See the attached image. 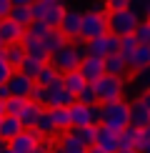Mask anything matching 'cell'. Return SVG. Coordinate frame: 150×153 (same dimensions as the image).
<instances>
[{"mask_svg": "<svg viewBox=\"0 0 150 153\" xmlns=\"http://www.w3.org/2000/svg\"><path fill=\"white\" fill-rule=\"evenodd\" d=\"M110 33V10H88L83 13V30H80V40L90 43L100 35H108Z\"/></svg>", "mask_w": 150, "mask_h": 153, "instance_id": "cell-1", "label": "cell"}, {"mask_svg": "<svg viewBox=\"0 0 150 153\" xmlns=\"http://www.w3.org/2000/svg\"><path fill=\"white\" fill-rule=\"evenodd\" d=\"M103 123L108 128L120 133L125 126H130V105L125 100H110V103H103Z\"/></svg>", "mask_w": 150, "mask_h": 153, "instance_id": "cell-2", "label": "cell"}, {"mask_svg": "<svg viewBox=\"0 0 150 153\" xmlns=\"http://www.w3.org/2000/svg\"><path fill=\"white\" fill-rule=\"evenodd\" d=\"M33 15H35V20H45L50 23L53 28H58L60 20H62V15H65V3L62 0H33Z\"/></svg>", "mask_w": 150, "mask_h": 153, "instance_id": "cell-3", "label": "cell"}, {"mask_svg": "<svg viewBox=\"0 0 150 153\" xmlns=\"http://www.w3.org/2000/svg\"><path fill=\"white\" fill-rule=\"evenodd\" d=\"M93 85H95V93H98L100 103L120 100L123 93H125V80H123V75H110V73H105L103 78L95 80Z\"/></svg>", "mask_w": 150, "mask_h": 153, "instance_id": "cell-4", "label": "cell"}, {"mask_svg": "<svg viewBox=\"0 0 150 153\" xmlns=\"http://www.w3.org/2000/svg\"><path fill=\"white\" fill-rule=\"evenodd\" d=\"M48 60L60 71V75H65V73L78 71V68H80V63H83V55L78 53V48H75V45L65 43V45L58 48L55 53H50V58H48Z\"/></svg>", "mask_w": 150, "mask_h": 153, "instance_id": "cell-5", "label": "cell"}, {"mask_svg": "<svg viewBox=\"0 0 150 153\" xmlns=\"http://www.w3.org/2000/svg\"><path fill=\"white\" fill-rule=\"evenodd\" d=\"M143 18L138 15L133 8H125V10H112L110 13V33L115 35H133L138 30Z\"/></svg>", "mask_w": 150, "mask_h": 153, "instance_id": "cell-6", "label": "cell"}, {"mask_svg": "<svg viewBox=\"0 0 150 153\" xmlns=\"http://www.w3.org/2000/svg\"><path fill=\"white\" fill-rule=\"evenodd\" d=\"M73 103H78V95L70 93L65 88L62 78L55 80L53 85H48V93H45V105L48 108H55V105H68V108H70Z\"/></svg>", "mask_w": 150, "mask_h": 153, "instance_id": "cell-7", "label": "cell"}, {"mask_svg": "<svg viewBox=\"0 0 150 153\" xmlns=\"http://www.w3.org/2000/svg\"><path fill=\"white\" fill-rule=\"evenodd\" d=\"M58 28L62 30V35H65L68 40H80V30H83V10L68 8Z\"/></svg>", "mask_w": 150, "mask_h": 153, "instance_id": "cell-8", "label": "cell"}, {"mask_svg": "<svg viewBox=\"0 0 150 153\" xmlns=\"http://www.w3.org/2000/svg\"><path fill=\"white\" fill-rule=\"evenodd\" d=\"M88 50H90V55H100V58L115 55V53H120V35H115V33L100 35V38L88 43Z\"/></svg>", "mask_w": 150, "mask_h": 153, "instance_id": "cell-9", "label": "cell"}, {"mask_svg": "<svg viewBox=\"0 0 150 153\" xmlns=\"http://www.w3.org/2000/svg\"><path fill=\"white\" fill-rule=\"evenodd\" d=\"M43 138H45V136H43L38 128H25L20 136H15L10 141V148L15 153H33L38 146L43 143Z\"/></svg>", "mask_w": 150, "mask_h": 153, "instance_id": "cell-10", "label": "cell"}, {"mask_svg": "<svg viewBox=\"0 0 150 153\" xmlns=\"http://www.w3.org/2000/svg\"><path fill=\"white\" fill-rule=\"evenodd\" d=\"M25 35H28V28L25 25L15 23L12 18H3V23H0V38L5 43H23Z\"/></svg>", "mask_w": 150, "mask_h": 153, "instance_id": "cell-11", "label": "cell"}, {"mask_svg": "<svg viewBox=\"0 0 150 153\" xmlns=\"http://www.w3.org/2000/svg\"><path fill=\"white\" fill-rule=\"evenodd\" d=\"M80 73L88 78V83H95L105 75V58L100 55H88V58L80 63Z\"/></svg>", "mask_w": 150, "mask_h": 153, "instance_id": "cell-12", "label": "cell"}, {"mask_svg": "<svg viewBox=\"0 0 150 153\" xmlns=\"http://www.w3.org/2000/svg\"><path fill=\"white\" fill-rule=\"evenodd\" d=\"M8 85H10L12 95H25V98H30V93H33V88H35V78L33 75H25L23 71H15L10 75Z\"/></svg>", "mask_w": 150, "mask_h": 153, "instance_id": "cell-13", "label": "cell"}, {"mask_svg": "<svg viewBox=\"0 0 150 153\" xmlns=\"http://www.w3.org/2000/svg\"><path fill=\"white\" fill-rule=\"evenodd\" d=\"M95 146H100V148L108 151V153H118L120 151V136H118V131H112L105 123H100L98 126V141H95Z\"/></svg>", "mask_w": 150, "mask_h": 153, "instance_id": "cell-14", "label": "cell"}, {"mask_svg": "<svg viewBox=\"0 0 150 153\" xmlns=\"http://www.w3.org/2000/svg\"><path fill=\"white\" fill-rule=\"evenodd\" d=\"M130 123L138 128H145L150 123V105L145 103V98H135L130 103Z\"/></svg>", "mask_w": 150, "mask_h": 153, "instance_id": "cell-15", "label": "cell"}, {"mask_svg": "<svg viewBox=\"0 0 150 153\" xmlns=\"http://www.w3.org/2000/svg\"><path fill=\"white\" fill-rule=\"evenodd\" d=\"M128 65H130V71L150 68V43H138V48L128 55Z\"/></svg>", "mask_w": 150, "mask_h": 153, "instance_id": "cell-16", "label": "cell"}, {"mask_svg": "<svg viewBox=\"0 0 150 153\" xmlns=\"http://www.w3.org/2000/svg\"><path fill=\"white\" fill-rule=\"evenodd\" d=\"M23 131H25V126H23L20 116H5L3 120H0V138L8 141V143H10L15 136H20Z\"/></svg>", "mask_w": 150, "mask_h": 153, "instance_id": "cell-17", "label": "cell"}, {"mask_svg": "<svg viewBox=\"0 0 150 153\" xmlns=\"http://www.w3.org/2000/svg\"><path fill=\"white\" fill-rule=\"evenodd\" d=\"M3 55H5V60H8L10 65L18 71V68L23 65V60L28 58L25 43H5V48H3Z\"/></svg>", "mask_w": 150, "mask_h": 153, "instance_id": "cell-18", "label": "cell"}, {"mask_svg": "<svg viewBox=\"0 0 150 153\" xmlns=\"http://www.w3.org/2000/svg\"><path fill=\"white\" fill-rule=\"evenodd\" d=\"M25 50H28V55H33V58L48 63L50 58V50L45 48V43H43V38H33V35H25Z\"/></svg>", "mask_w": 150, "mask_h": 153, "instance_id": "cell-19", "label": "cell"}, {"mask_svg": "<svg viewBox=\"0 0 150 153\" xmlns=\"http://www.w3.org/2000/svg\"><path fill=\"white\" fill-rule=\"evenodd\" d=\"M43 113H45V108H43L40 103H35V100H30V103L23 108V113H20L23 126H25V128H35V126H38V118H40Z\"/></svg>", "mask_w": 150, "mask_h": 153, "instance_id": "cell-20", "label": "cell"}, {"mask_svg": "<svg viewBox=\"0 0 150 153\" xmlns=\"http://www.w3.org/2000/svg\"><path fill=\"white\" fill-rule=\"evenodd\" d=\"M130 71V65H128V58L120 53H115V55H105V73H110V75H125Z\"/></svg>", "mask_w": 150, "mask_h": 153, "instance_id": "cell-21", "label": "cell"}, {"mask_svg": "<svg viewBox=\"0 0 150 153\" xmlns=\"http://www.w3.org/2000/svg\"><path fill=\"white\" fill-rule=\"evenodd\" d=\"M58 148H60L62 153H88V146L80 141L75 133H65V136H60Z\"/></svg>", "mask_w": 150, "mask_h": 153, "instance_id": "cell-22", "label": "cell"}, {"mask_svg": "<svg viewBox=\"0 0 150 153\" xmlns=\"http://www.w3.org/2000/svg\"><path fill=\"white\" fill-rule=\"evenodd\" d=\"M60 78H62L60 71H58V68H55L53 63L48 60V63H43L40 73L35 75V83H38V85H45V88H48V85H53V83H55V80H60Z\"/></svg>", "mask_w": 150, "mask_h": 153, "instance_id": "cell-23", "label": "cell"}, {"mask_svg": "<svg viewBox=\"0 0 150 153\" xmlns=\"http://www.w3.org/2000/svg\"><path fill=\"white\" fill-rule=\"evenodd\" d=\"M120 136V148H138V141H140L143 136V128H138V126H125V128L118 133Z\"/></svg>", "mask_w": 150, "mask_h": 153, "instance_id": "cell-24", "label": "cell"}, {"mask_svg": "<svg viewBox=\"0 0 150 153\" xmlns=\"http://www.w3.org/2000/svg\"><path fill=\"white\" fill-rule=\"evenodd\" d=\"M62 83H65V88H68L70 93H75V95H78V93L88 85V78H85L83 73H80V68H78V71H70V73H65V75H62Z\"/></svg>", "mask_w": 150, "mask_h": 153, "instance_id": "cell-25", "label": "cell"}, {"mask_svg": "<svg viewBox=\"0 0 150 153\" xmlns=\"http://www.w3.org/2000/svg\"><path fill=\"white\" fill-rule=\"evenodd\" d=\"M70 116H73V126H88V123H93L90 105H85V103H73L70 105ZM93 126H95V123H93Z\"/></svg>", "mask_w": 150, "mask_h": 153, "instance_id": "cell-26", "label": "cell"}, {"mask_svg": "<svg viewBox=\"0 0 150 153\" xmlns=\"http://www.w3.org/2000/svg\"><path fill=\"white\" fill-rule=\"evenodd\" d=\"M8 18H12L15 23L25 25V28H30V25H33V20H35L33 8H30V5H12V10H10Z\"/></svg>", "mask_w": 150, "mask_h": 153, "instance_id": "cell-27", "label": "cell"}, {"mask_svg": "<svg viewBox=\"0 0 150 153\" xmlns=\"http://www.w3.org/2000/svg\"><path fill=\"white\" fill-rule=\"evenodd\" d=\"M50 116H53L55 126L58 128H68V126H73V116H70V108L68 105H55V108H48Z\"/></svg>", "mask_w": 150, "mask_h": 153, "instance_id": "cell-28", "label": "cell"}, {"mask_svg": "<svg viewBox=\"0 0 150 153\" xmlns=\"http://www.w3.org/2000/svg\"><path fill=\"white\" fill-rule=\"evenodd\" d=\"M73 133L88 146V148H90V146H95V141H98V126H93V123H88V126H75Z\"/></svg>", "mask_w": 150, "mask_h": 153, "instance_id": "cell-29", "label": "cell"}, {"mask_svg": "<svg viewBox=\"0 0 150 153\" xmlns=\"http://www.w3.org/2000/svg\"><path fill=\"white\" fill-rule=\"evenodd\" d=\"M43 43H45V48L50 50V53H55L58 48H62V45L68 43V38L62 35V30H60V28H50V33L43 38Z\"/></svg>", "mask_w": 150, "mask_h": 153, "instance_id": "cell-30", "label": "cell"}, {"mask_svg": "<svg viewBox=\"0 0 150 153\" xmlns=\"http://www.w3.org/2000/svg\"><path fill=\"white\" fill-rule=\"evenodd\" d=\"M30 103V98H25V95H10L8 100H5V113L8 116H20L23 108Z\"/></svg>", "mask_w": 150, "mask_h": 153, "instance_id": "cell-31", "label": "cell"}, {"mask_svg": "<svg viewBox=\"0 0 150 153\" xmlns=\"http://www.w3.org/2000/svg\"><path fill=\"white\" fill-rule=\"evenodd\" d=\"M38 131L43 133V136H53L55 131H58V126H55V120H53V116H50V111H45L40 118H38V126H35Z\"/></svg>", "mask_w": 150, "mask_h": 153, "instance_id": "cell-32", "label": "cell"}, {"mask_svg": "<svg viewBox=\"0 0 150 153\" xmlns=\"http://www.w3.org/2000/svg\"><path fill=\"white\" fill-rule=\"evenodd\" d=\"M98 93H95V85L93 83H88V85L83 88V91L78 93V103H85V105H95L98 103Z\"/></svg>", "mask_w": 150, "mask_h": 153, "instance_id": "cell-33", "label": "cell"}, {"mask_svg": "<svg viewBox=\"0 0 150 153\" xmlns=\"http://www.w3.org/2000/svg\"><path fill=\"white\" fill-rule=\"evenodd\" d=\"M40 68H43V60H38V58H33V55H28L18 71H23L25 75H33V78H35V75L40 73Z\"/></svg>", "mask_w": 150, "mask_h": 153, "instance_id": "cell-34", "label": "cell"}, {"mask_svg": "<svg viewBox=\"0 0 150 153\" xmlns=\"http://www.w3.org/2000/svg\"><path fill=\"white\" fill-rule=\"evenodd\" d=\"M50 28H53V25L45 23V20H33V25L28 28V35H33V38H45V35L50 33Z\"/></svg>", "mask_w": 150, "mask_h": 153, "instance_id": "cell-35", "label": "cell"}, {"mask_svg": "<svg viewBox=\"0 0 150 153\" xmlns=\"http://www.w3.org/2000/svg\"><path fill=\"white\" fill-rule=\"evenodd\" d=\"M138 48V38H135V33L133 35H120V55H125L128 58L130 53Z\"/></svg>", "mask_w": 150, "mask_h": 153, "instance_id": "cell-36", "label": "cell"}, {"mask_svg": "<svg viewBox=\"0 0 150 153\" xmlns=\"http://www.w3.org/2000/svg\"><path fill=\"white\" fill-rule=\"evenodd\" d=\"M135 88L145 93L150 88V68H143V71H135Z\"/></svg>", "mask_w": 150, "mask_h": 153, "instance_id": "cell-37", "label": "cell"}, {"mask_svg": "<svg viewBox=\"0 0 150 153\" xmlns=\"http://www.w3.org/2000/svg\"><path fill=\"white\" fill-rule=\"evenodd\" d=\"M135 38H138V43H150V20H140Z\"/></svg>", "mask_w": 150, "mask_h": 153, "instance_id": "cell-38", "label": "cell"}, {"mask_svg": "<svg viewBox=\"0 0 150 153\" xmlns=\"http://www.w3.org/2000/svg\"><path fill=\"white\" fill-rule=\"evenodd\" d=\"M12 73H15V68H12V65H10V63H8V60H5V55H3V53H0V83H8Z\"/></svg>", "mask_w": 150, "mask_h": 153, "instance_id": "cell-39", "label": "cell"}, {"mask_svg": "<svg viewBox=\"0 0 150 153\" xmlns=\"http://www.w3.org/2000/svg\"><path fill=\"white\" fill-rule=\"evenodd\" d=\"M130 8H133L138 15L145 20V18H148V8H150V0H133V5H130Z\"/></svg>", "mask_w": 150, "mask_h": 153, "instance_id": "cell-40", "label": "cell"}, {"mask_svg": "<svg viewBox=\"0 0 150 153\" xmlns=\"http://www.w3.org/2000/svg\"><path fill=\"white\" fill-rule=\"evenodd\" d=\"M45 93H48V88H45V85H38V83H35L33 93H30V100H35V103L45 105Z\"/></svg>", "mask_w": 150, "mask_h": 153, "instance_id": "cell-41", "label": "cell"}, {"mask_svg": "<svg viewBox=\"0 0 150 153\" xmlns=\"http://www.w3.org/2000/svg\"><path fill=\"white\" fill-rule=\"evenodd\" d=\"M130 5H133V0H105V8L110 13L112 10H125V8H130Z\"/></svg>", "mask_w": 150, "mask_h": 153, "instance_id": "cell-42", "label": "cell"}, {"mask_svg": "<svg viewBox=\"0 0 150 153\" xmlns=\"http://www.w3.org/2000/svg\"><path fill=\"white\" fill-rule=\"evenodd\" d=\"M138 153H150V136H148L145 131H143L140 141H138Z\"/></svg>", "mask_w": 150, "mask_h": 153, "instance_id": "cell-43", "label": "cell"}, {"mask_svg": "<svg viewBox=\"0 0 150 153\" xmlns=\"http://www.w3.org/2000/svg\"><path fill=\"white\" fill-rule=\"evenodd\" d=\"M10 10H12V0H0V15L8 18V15H10Z\"/></svg>", "mask_w": 150, "mask_h": 153, "instance_id": "cell-44", "label": "cell"}, {"mask_svg": "<svg viewBox=\"0 0 150 153\" xmlns=\"http://www.w3.org/2000/svg\"><path fill=\"white\" fill-rule=\"evenodd\" d=\"M10 85H8V83H0V100H8L10 98Z\"/></svg>", "mask_w": 150, "mask_h": 153, "instance_id": "cell-45", "label": "cell"}, {"mask_svg": "<svg viewBox=\"0 0 150 153\" xmlns=\"http://www.w3.org/2000/svg\"><path fill=\"white\" fill-rule=\"evenodd\" d=\"M33 153H50V146H48V143H40V146H38V148H35Z\"/></svg>", "mask_w": 150, "mask_h": 153, "instance_id": "cell-46", "label": "cell"}, {"mask_svg": "<svg viewBox=\"0 0 150 153\" xmlns=\"http://www.w3.org/2000/svg\"><path fill=\"white\" fill-rule=\"evenodd\" d=\"M88 153H108V151H103L100 146H90V148H88Z\"/></svg>", "mask_w": 150, "mask_h": 153, "instance_id": "cell-47", "label": "cell"}, {"mask_svg": "<svg viewBox=\"0 0 150 153\" xmlns=\"http://www.w3.org/2000/svg\"><path fill=\"white\" fill-rule=\"evenodd\" d=\"M12 5H33V0H12Z\"/></svg>", "mask_w": 150, "mask_h": 153, "instance_id": "cell-48", "label": "cell"}, {"mask_svg": "<svg viewBox=\"0 0 150 153\" xmlns=\"http://www.w3.org/2000/svg\"><path fill=\"white\" fill-rule=\"evenodd\" d=\"M8 113H5V100H0V120H3Z\"/></svg>", "mask_w": 150, "mask_h": 153, "instance_id": "cell-49", "label": "cell"}, {"mask_svg": "<svg viewBox=\"0 0 150 153\" xmlns=\"http://www.w3.org/2000/svg\"><path fill=\"white\" fill-rule=\"evenodd\" d=\"M118 153H138V148H120Z\"/></svg>", "mask_w": 150, "mask_h": 153, "instance_id": "cell-50", "label": "cell"}, {"mask_svg": "<svg viewBox=\"0 0 150 153\" xmlns=\"http://www.w3.org/2000/svg\"><path fill=\"white\" fill-rule=\"evenodd\" d=\"M143 98H145V103L150 105V88H148V91H145V93H143Z\"/></svg>", "mask_w": 150, "mask_h": 153, "instance_id": "cell-51", "label": "cell"}, {"mask_svg": "<svg viewBox=\"0 0 150 153\" xmlns=\"http://www.w3.org/2000/svg\"><path fill=\"white\" fill-rule=\"evenodd\" d=\"M3 153H15V151H12V148H10V143H8V146L3 148Z\"/></svg>", "mask_w": 150, "mask_h": 153, "instance_id": "cell-52", "label": "cell"}, {"mask_svg": "<svg viewBox=\"0 0 150 153\" xmlns=\"http://www.w3.org/2000/svg\"><path fill=\"white\" fill-rule=\"evenodd\" d=\"M5 146H8V141H3V138H0V153H3V148Z\"/></svg>", "mask_w": 150, "mask_h": 153, "instance_id": "cell-53", "label": "cell"}, {"mask_svg": "<svg viewBox=\"0 0 150 153\" xmlns=\"http://www.w3.org/2000/svg\"><path fill=\"white\" fill-rule=\"evenodd\" d=\"M3 48H5V40H3V38H0V53H3Z\"/></svg>", "mask_w": 150, "mask_h": 153, "instance_id": "cell-54", "label": "cell"}, {"mask_svg": "<svg viewBox=\"0 0 150 153\" xmlns=\"http://www.w3.org/2000/svg\"><path fill=\"white\" fill-rule=\"evenodd\" d=\"M143 131H145V133H148V136H150V123H148V126H145V128H143Z\"/></svg>", "mask_w": 150, "mask_h": 153, "instance_id": "cell-55", "label": "cell"}, {"mask_svg": "<svg viewBox=\"0 0 150 153\" xmlns=\"http://www.w3.org/2000/svg\"><path fill=\"white\" fill-rule=\"evenodd\" d=\"M50 153H62V151H60V148H55V151H50Z\"/></svg>", "mask_w": 150, "mask_h": 153, "instance_id": "cell-56", "label": "cell"}, {"mask_svg": "<svg viewBox=\"0 0 150 153\" xmlns=\"http://www.w3.org/2000/svg\"><path fill=\"white\" fill-rule=\"evenodd\" d=\"M145 20H150V8H148V18H145Z\"/></svg>", "mask_w": 150, "mask_h": 153, "instance_id": "cell-57", "label": "cell"}, {"mask_svg": "<svg viewBox=\"0 0 150 153\" xmlns=\"http://www.w3.org/2000/svg\"><path fill=\"white\" fill-rule=\"evenodd\" d=\"M0 23H3V15H0Z\"/></svg>", "mask_w": 150, "mask_h": 153, "instance_id": "cell-58", "label": "cell"}, {"mask_svg": "<svg viewBox=\"0 0 150 153\" xmlns=\"http://www.w3.org/2000/svg\"><path fill=\"white\" fill-rule=\"evenodd\" d=\"M62 3H68V0H62Z\"/></svg>", "mask_w": 150, "mask_h": 153, "instance_id": "cell-59", "label": "cell"}]
</instances>
